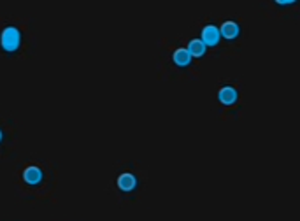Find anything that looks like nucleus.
<instances>
[{
  "instance_id": "nucleus-8",
  "label": "nucleus",
  "mask_w": 300,
  "mask_h": 221,
  "mask_svg": "<svg viewBox=\"0 0 300 221\" xmlns=\"http://www.w3.org/2000/svg\"><path fill=\"white\" fill-rule=\"evenodd\" d=\"M186 49H188V53H190L192 58H202V56H205V53H207V47H205V44L200 39L190 41V44H188Z\"/></svg>"
},
{
  "instance_id": "nucleus-2",
  "label": "nucleus",
  "mask_w": 300,
  "mask_h": 221,
  "mask_svg": "<svg viewBox=\"0 0 300 221\" xmlns=\"http://www.w3.org/2000/svg\"><path fill=\"white\" fill-rule=\"evenodd\" d=\"M200 41L205 44V47H214L221 41V35L216 25H207V27L202 28V34H200Z\"/></svg>"
},
{
  "instance_id": "nucleus-9",
  "label": "nucleus",
  "mask_w": 300,
  "mask_h": 221,
  "mask_svg": "<svg viewBox=\"0 0 300 221\" xmlns=\"http://www.w3.org/2000/svg\"><path fill=\"white\" fill-rule=\"evenodd\" d=\"M4 140V133H2V130H0V142Z\"/></svg>"
},
{
  "instance_id": "nucleus-1",
  "label": "nucleus",
  "mask_w": 300,
  "mask_h": 221,
  "mask_svg": "<svg viewBox=\"0 0 300 221\" xmlns=\"http://www.w3.org/2000/svg\"><path fill=\"white\" fill-rule=\"evenodd\" d=\"M0 46L5 53H16L21 46V32L16 27H7L0 34Z\"/></svg>"
},
{
  "instance_id": "nucleus-7",
  "label": "nucleus",
  "mask_w": 300,
  "mask_h": 221,
  "mask_svg": "<svg viewBox=\"0 0 300 221\" xmlns=\"http://www.w3.org/2000/svg\"><path fill=\"white\" fill-rule=\"evenodd\" d=\"M192 60L193 58L190 56V53H188L186 47H177V49L172 53V62L176 63L177 67H181V69L192 65Z\"/></svg>"
},
{
  "instance_id": "nucleus-4",
  "label": "nucleus",
  "mask_w": 300,
  "mask_h": 221,
  "mask_svg": "<svg viewBox=\"0 0 300 221\" xmlns=\"http://www.w3.org/2000/svg\"><path fill=\"white\" fill-rule=\"evenodd\" d=\"M44 179V172L41 167H37V165H30V167H27L23 171V181L27 182V184H30V186H39L41 182H43Z\"/></svg>"
},
{
  "instance_id": "nucleus-6",
  "label": "nucleus",
  "mask_w": 300,
  "mask_h": 221,
  "mask_svg": "<svg viewBox=\"0 0 300 221\" xmlns=\"http://www.w3.org/2000/svg\"><path fill=\"white\" fill-rule=\"evenodd\" d=\"M218 100L223 105H234L239 100V91L234 86H223L218 91Z\"/></svg>"
},
{
  "instance_id": "nucleus-5",
  "label": "nucleus",
  "mask_w": 300,
  "mask_h": 221,
  "mask_svg": "<svg viewBox=\"0 0 300 221\" xmlns=\"http://www.w3.org/2000/svg\"><path fill=\"white\" fill-rule=\"evenodd\" d=\"M218 30H219V35H221V39H227V41H235L239 37V34H241L239 23H235V21L232 20L221 23V27H218Z\"/></svg>"
},
{
  "instance_id": "nucleus-3",
  "label": "nucleus",
  "mask_w": 300,
  "mask_h": 221,
  "mask_svg": "<svg viewBox=\"0 0 300 221\" xmlns=\"http://www.w3.org/2000/svg\"><path fill=\"white\" fill-rule=\"evenodd\" d=\"M116 184L123 193H130V191H134L137 188V176L132 174V172H123V174L118 176Z\"/></svg>"
}]
</instances>
